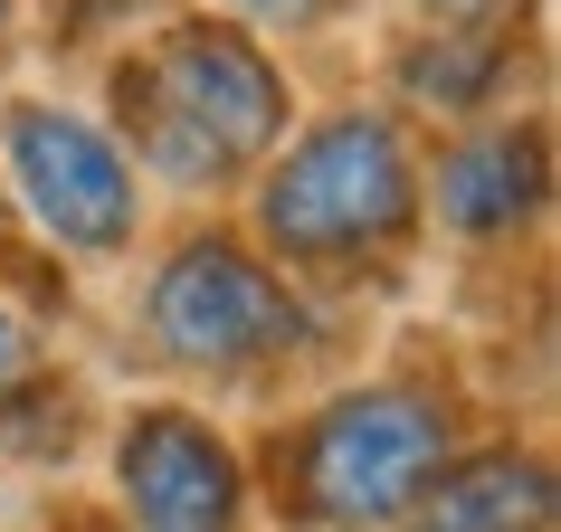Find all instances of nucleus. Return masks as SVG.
I'll return each instance as SVG.
<instances>
[{
  "label": "nucleus",
  "mask_w": 561,
  "mask_h": 532,
  "mask_svg": "<svg viewBox=\"0 0 561 532\" xmlns=\"http://www.w3.org/2000/svg\"><path fill=\"white\" fill-rule=\"evenodd\" d=\"M115 105H124V134L144 143V162L191 181V190L238 181L286 134V77L229 20H181V30L144 38L115 67Z\"/></svg>",
  "instance_id": "f257e3e1"
},
{
  "label": "nucleus",
  "mask_w": 561,
  "mask_h": 532,
  "mask_svg": "<svg viewBox=\"0 0 561 532\" xmlns=\"http://www.w3.org/2000/svg\"><path fill=\"white\" fill-rule=\"evenodd\" d=\"M419 219V162L390 115H324L257 190V229L305 276H353L390 257Z\"/></svg>",
  "instance_id": "f03ea898"
},
{
  "label": "nucleus",
  "mask_w": 561,
  "mask_h": 532,
  "mask_svg": "<svg viewBox=\"0 0 561 532\" xmlns=\"http://www.w3.org/2000/svg\"><path fill=\"white\" fill-rule=\"evenodd\" d=\"M447 466V400L410 381H371L343 390L333 409H314L296 438H276V485H286V513L324 532H371L400 523L428 475Z\"/></svg>",
  "instance_id": "7ed1b4c3"
},
{
  "label": "nucleus",
  "mask_w": 561,
  "mask_h": 532,
  "mask_svg": "<svg viewBox=\"0 0 561 532\" xmlns=\"http://www.w3.org/2000/svg\"><path fill=\"white\" fill-rule=\"evenodd\" d=\"M144 333L152 352L181 361V371H209V381H238V371H266V361H296L314 343V314L296 304V286L257 266L238 238H191L144 296Z\"/></svg>",
  "instance_id": "20e7f679"
},
{
  "label": "nucleus",
  "mask_w": 561,
  "mask_h": 532,
  "mask_svg": "<svg viewBox=\"0 0 561 532\" xmlns=\"http://www.w3.org/2000/svg\"><path fill=\"white\" fill-rule=\"evenodd\" d=\"M10 181H20V200L30 219L58 247L77 257H115L144 200H134V162L115 152V134H95L87 115H67V105H10Z\"/></svg>",
  "instance_id": "39448f33"
},
{
  "label": "nucleus",
  "mask_w": 561,
  "mask_h": 532,
  "mask_svg": "<svg viewBox=\"0 0 561 532\" xmlns=\"http://www.w3.org/2000/svg\"><path fill=\"white\" fill-rule=\"evenodd\" d=\"M115 475H124L134 532H238L248 523L238 456L191 409H134V428L115 447Z\"/></svg>",
  "instance_id": "423d86ee"
},
{
  "label": "nucleus",
  "mask_w": 561,
  "mask_h": 532,
  "mask_svg": "<svg viewBox=\"0 0 561 532\" xmlns=\"http://www.w3.org/2000/svg\"><path fill=\"white\" fill-rule=\"evenodd\" d=\"M542 134H514V124H485V134H467V143L438 162V209H447V229H467V238H504L514 219H533L542 209Z\"/></svg>",
  "instance_id": "0eeeda50"
},
{
  "label": "nucleus",
  "mask_w": 561,
  "mask_h": 532,
  "mask_svg": "<svg viewBox=\"0 0 561 532\" xmlns=\"http://www.w3.org/2000/svg\"><path fill=\"white\" fill-rule=\"evenodd\" d=\"M400 532H552V475L533 456H514V447L438 466L428 495L400 513Z\"/></svg>",
  "instance_id": "6e6552de"
},
{
  "label": "nucleus",
  "mask_w": 561,
  "mask_h": 532,
  "mask_svg": "<svg viewBox=\"0 0 561 532\" xmlns=\"http://www.w3.org/2000/svg\"><path fill=\"white\" fill-rule=\"evenodd\" d=\"M400 86L419 105H438V115H485L504 86V48L485 30H447V38H419L410 58H400Z\"/></svg>",
  "instance_id": "1a4fd4ad"
},
{
  "label": "nucleus",
  "mask_w": 561,
  "mask_h": 532,
  "mask_svg": "<svg viewBox=\"0 0 561 532\" xmlns=\"http://www.w3.org/2000/svg\"><path fill=\"white\" fill-rule=\"evenodd\" d=\"M38 390V333L20 324V314H10V304H0V418L20 409V400H30Z\"/></svg>",
  "instance_id": "9d476101"
},
{
  "label": "nucleus",
  "mask_w": 561,
  "mask_h": 532,
  "mask_svg": "<svg viewBox=\"0 0 561 532\" xmlns=\"http://www.w3.org/2000/svg\"><path fill=\"white\" fill-rule=\"evenodd\" d=\"M248 20H266V30H314V20H333L343 0H238Z\"/></svg>",
  "instance_id": "9b49d317"
},
{
  "label": "nucleus",
  "mask_w": 561,
  "mask_h": 532,
  "mask_svg": "<svg viewBox=\"0 0 561 532\" xmlns=\"http://www.w3.org/2000/svg\"><path fill=\"white\" fill-rule=\"evenodd\" d=\"M438 20H485V10H504V0H428Z\"/></svg>",
  "instance_id": "f8f14e48"
},
{
  "label": "nucleus",
  "mask_w": 561,
  "mask_h": 532,
  "mask_svg": "<svg viewBox=\"0 0 561 532\" xmlns=\"http://www.w3.org/2000/svg\"><path fill=\"white\" fill-rule=\"evenodd\" d=\"M0 30H10V0H0Z\"/></svg>",
  "instance_id": "ddd939ff"
}]
</instances>
